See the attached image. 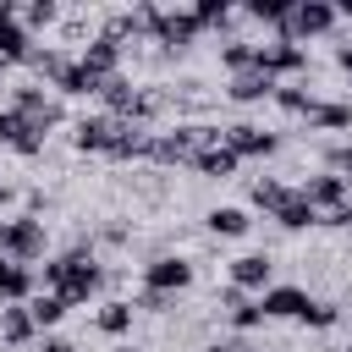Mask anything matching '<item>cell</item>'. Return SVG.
<instances>
[{
    "label": "cell",
    "instance_id": "28",
    "mask_svg": "<svg viewBox=\"0 0 352 352\" xmlns=\"http://www.w3.org/2000/svg\"><path fill=\"white\" fill-rule=\"evenodd\" d=\"M275 104L292 110V116H302V110L314 104V94H308V88H280V82H275Z\"/></svg>",
    "mask_w": 352,
    "mask_h": 352
},
{
    "label": "cell",
    "instance_id": "34",
    "mask_svg": "<svg viewBox=\"0 0 352 352\" xmlns=\"http://www.w3.org/2000/svg\"><path fill=\"white\" fill-rule=\"evenodd\" d=\"M38 352H77V346H72V341H44Z\"/></svg>",
    "mask_w": 352,
    "mask_h": 352
},
{
    "label": "cell",
    "instance_id": "5",
    "mask_svg": "<svg viewBox=\"0 0 352 352\" xmlns=\"http://www.w3.org/2000/svg\"><path fill=\"white\" fill-rule=\"evenodd\" d=\"M187 286H192V264H187V258H170V253H165V258H154V264L143 270V292L160 297V302H165L170 292H187Z\"/></svg>",
    "mask_w": 352,
    "mask_h": 352
},
{
    "label": "cell",
    "instance_id": "33",
    "mask_svg": "<svg viewBox=\"0 0 352 352\" xmlns=\"http://www.w3.org/2000/svg\"><path fill=\"white\" fill-rule=\"evenodd\" d=\"M336 319H341V314H336V308H330V302H314V308H308V314H302V324H319V330H330V324H336Z\"/></svg>",
    "mask_w": 352,
    "mask_h": 352
},
{
    "label": "cell",
    "instance_id": "6",
    "mask_svg": "<svg viewBox=\"0 0 352 352\" xmlns=\"http://www.w3.org/2000/svg\"><path fill=\"white\" fill-rule=\"evenodd\" d=\"M302 44H292V38H270V44H258V55H253V72H264V77H292V72H302Z\"/></svg>",
    "mask_w": 352,
    "mask_h": 352
},
{
    "label": "cell",
    "instance_id": "20",
    "mask_svg": "<svg viewBox=\"0 0 352 352\" xmlns=\"http://www.w3.org/2000/svg\"><path fill=\"white\" fill-rule=\"evenodd\" d=\"M275 220H280L286 231H302V226H319V214H314V204H308L302 192H286V204L275 209Z\"/></svg>",
    "mask_w": 352,
    "mask_h": 352
},
{
    "label": "cell",
    "instance_id": "7",
    "mask_svg": "<svg viewBox=\"0 0 352 352\" xmlns=\"http://www.w3.org/2000/svg\"><path fill=\"white\" fill-rule=\"evenodd\" d=\"M28 55H33V44H28V28H22V11L11 0H0V66H16Z\"/></svg>",
    "mask_w": 352,
    "mask_h": 352
},
{
    "label": "cell",
    "instance_id": "26",
    "mask_svg": "<svg viewBox=\"0 0 352 352\" xmlns=\"http://www.w3.org/2000/svg\"><path fill=\"white\" fill-rule=\"evenodd\" d=\"M126 324H132V302H104V308H99V330H104V336H121Z\"/></svg>",
    "mask_w": 352,
    "mask_h": 352
},
{
    "label": "cell",
    "instance_id": "12",
    "mask_svg": "<svg viewBox=\"0 0 352 352\" xmlns=\"http://www.w3.org/2000/svg\"><path fill=\"white\" fill-rule=\"evenodd\" d=\"M77 60H82V66H88V72H94L99 82L121 77V44H116V38H104V33H99V38H94V44H88V50H82Z\"/></svg>",
    "mask_w": 352,
    "mask_h": 352
},
{
    "label": "cell",
    "instance_id": "27",
    "mask_svg": "<svg viewBox=\"0 0 352 352\" xmlns=\"http://www.w3.org/2000/svg\"><path fill=\"white\" fill-rule=\"evenodd\" d=\"M286 192H292V187H280V182H253V204H258L264 214H275V209L286 204Z\"/></svg>",
    "mask_w": 352,
    "mask_h": 352
},
{
    "label": "cell",
    "instance_id": "16",
    "mask_svg": "<svg viewBox=\"0 0 352 352\" xmlns=\"http://www.w3.org/2000/svg\"><path fill=\"white\" fill-rule=\"evenodd\" d=\"M110 138H116V121H110V116H82V121H77V148H82V154H88V148L104 154Z\"/></svg>",
    "mask_w": 352,
    "mask_h": 352
},
{
    "label": "cell",
    "instance_id": "18",
    "mask_svg": "<svg viewBox=\"0 0 352 352\" xmlns=\"http://www.w3.org/2000/svg\"><path fill=\"white\" fill-rule=\"evenodd\" d=\"M187 165H192V170H204V176H231V170H236V154H231L226 143H209V148H198Z\"/></svg>",
    "mask_w": 352,
    "mask_h": 352
},
{
    "label": "cell",
    "instance_id": "10",
    "mask_svg": "<svg viewBox=\"0 0 352 352\" xmlns=\"http://www.w3.org/2000/svg\"><path fill=\"white\" fill-rule=\"evenodd\" d=\"M297 192L314 204V214H319V220H324V214H336V209L346 204V182H341V176H330V170H324V176H308Z\"/></svg>",
    "mask_w": 352,
    "mask_h": 352
},
{
    "label": "cell",
    "instance_id": "30",
    "mask_svg": "<svg viewBox=\"0 0 352 352\" xmlns=\"http://www.w3.org/2000/svg\"><path fill=\"white\" fill-rule=\"evenodd\" d=\"M192 16H198L204 28H220V22H231V6H220V0H198Z\"/></svg>",
    "mask_w": 352,
    "mask_h": 352
},
{
    "label": "cell",
    "instance_id": "3",
    "mask_svg": "<svg viewBox=\"0 0 352 352\" xmlns=\"http://www.w3.org/2000/svg\"><path fill=\"white\" fill-rule=\"evenodd\" d=\"M336 16H341L336 6H324V0H302V6H292V16L280 22V38L302 44V38H314V33H330Z\"/></svg>",
    "mask_w": 352,
    "mask_h": 352
},
{
    "label": "cell",
    "instance_id": "38",
    "mask_svg": "<svg viewBox=\"0 0 352 352\" xmlns=\"http://www.w3.org/2000/svg\"><path fill=\"white\" fill-rule=\"evenodd\" d=\"M220 352H242V346H220Z\"/></svg>",
    "mask_w": 352,
    "mask_h": 352
},
{
    "label": "cell",
    "instance_id": "15",
    "mask_svg": "<svg viewBox=\"0 0 352 352\" xmlns=\"http://www.w3.org/2000/svg\"><path fill=\"white\" fill-rule=\"evenodd\" d=\"M226 94H231L236 104H253V99H275V77H264V72H236Z\"/></svg>",
    "mask_w": 352,
    "mask_h": 352
},
{
    "label": "cell",
    "instance_id": "11",
    "mask_svg": "<svg viewBox=\"0 0 352 352\" xmlns=\"http://www.w3.org/2000/svg\"><path fill=\"white\" fill-rule=\"evenodd\" d=\"M258 308H264V319H302L314 302L302 286H270V292H258Z\"/></svg>",
    "mask_w": 352,
    "mask_h": 352
},
{
    "label": "cell",
    "instance_id": "36",
    "mask_svg": "<svg viewBox=\"0 0 352 352\" xmlns=\"http://www.w3.org/2000/svg\"><path fill=\"white\" fill-rule=\"evenodd\" d=\"M6 204H11V187H0V209H6Z\"/></svg>",
    "mask_w": 352,
    "mask_h": 352
},
{
    "label": "cell",
    "instance_id": "35",
    "mask_svg": "<svg viewBox=\"0 0 352 352\" xmlns=\"http://www.w3.org/2000/svg\"><path fill=\"white\" fill-rule=\"evenodd\" d=\"M336 60H341V72L352 77V44H341V55H336Z\"/></svg>",
    "mask_w": 352,
    "mask_h": 352
},
{
    "label": "cell",
    "instance_id": "23",
    "mask_svg": "<svg viewBox=\"0 0 352 352\" xmlns=\"http://www.w3.org/2000/svg\"><path fill=\"white\" fill-rule=\"evenodd\" d=\"M226 302H231V324H236V330H253V324H264V308H258V302H248L236 286H231V297H226Z\"/></svg>",
    "mask_w": 352,
    "mask_h": 352
},
{
    "label": "cell",
    "instance_id": "21",
    "mask_svg": "<svg viewBox=\"0 0 352 352\" xmlns=\"http://www.w3.org/2000/svg\"><path fill=\"white\" fill-rule=\"evenodd\" d=\"M253 220H248V209H236V204H220V209H209V231L214 236H242Z\"/></svg>",
    "mask_w": 352,
    "mask_h": 352
},
{
    "label": "cell",
    "instance_id": "39",
    "mask_svg": "<svg viewBox=\"0 0 352 352\" xmlns=\"http://www.w3.org/2000/svg\"><path fill=\"white\" fill-rule=\"evenodd\" d=\"M121 352H132V346H121Z\"/></svg>",
    "mask_w": 352,
    "mask_h": 352
},
{
    "label": "cell",
    "instance_id": "19",
    "mask_svg": "<svg viewBox=\"0 0 352 352\" xmlns=\"http://www.w3.org/2000/svg\"><path fill=\"white\" fill-rule=\"evenodd\" d=\"M33 330H38V324H33V314H28V308H16V302H11V308H0V336H6L11 346H28V341H33Z\"/></svg>",
    "mask_w": 352,
    "mask_h": 352
},
{
    "label": "cell",
    "instance_id": "25",
    "mask_svg": "<svg viewBox=\"0 0 352 352\" xmlns=\"http://www.w3.org/2000/svg\"><path fill=\"white\" fill-rule=\"evenodd\" d=\"M253 55H258V44H242V38L220 50V60H226V72H231V77H236V72H253Z\"/></svg>",
    "mask_w": 352,
    "mask_h": 352
},
{
    "label": "cell",
    "instance_id": "14",
    "mask_svg": "<svg viewBox=\"0 0 352 352\" xmlns=\"http://www.w3.org/2000/svg\"><path fill=\"white\" fill-rule=\"evenodd\" d=\"M231 286H236V292H270V258H264V253L231 258Z\"/></svg>",
    "mask_w": 352,
    "mask_h": 352
},
{
    "label": "cell",
    "instance_id": "4",
    "mask_svg": "<svg viewBox=\"0 0 352 352\" xmlns=\"http://www.w3.org/2000/svg\"><path fill=\"white\" fill-rule=\"evenodd\" d=\"M148 33H154L160 44H170V50H187V44L204 33V22L192 16V6H187V11H160V6H154V16H148Z\"/></svg>",
    "mask_w": 352,
    "mask_h": 352
},
{
    "label": "cell",
    "instance_id": "8",
    "mask_svg": "<svg viewBox=\"0 0 352 352\" xmlns=\"http://www.w3.org/2000/svg\"><path fill=\"white\" fill-rule=\"evenodd\" d=\"M11 110H16L33 132H50V126L60 121V104H55L44 88H16V104H11Z\"/></svg>",
    "mask_w": 352,
    "mask_h": 352
},
{
    "label": "cell",
    "instance_id": "9",
    "mask_svg": "<svg viewBox=\"0 0 352 352\" xmlns=\"http://www.w3.org/2000/svg\"><path fill=\"white\" fill-rule=\"evenodd\" d=\"M220 143H226L236 160H248V154H275V132H264V126H253V121L226 126V132H220Z\"/></svg>",
    "mask_w": 352,
    "mask_h": 352
},
{
    "label": "cell",
    "instance_id": "1",
    "mask_svg": "<svg viewBox=\"0 0 352 352\" xmlns=\"http://www.w3.org/2000/svg\"><path fill=\"white\" fill-rule=\"evenodd\" d=\"M44 286L72 308V302H88L94 292H99V264L88 258V253H60V258H50L44 264Z\"/></svg>",
    "mask_w": 352,
    "mask_h": 352
},
{
    "label": "cell",
    "instance_id": "31",
    "mask_svg": "<svg viewBox=\"0 0 352 352\" xmlns=\"http://www.w3.org/2000/svg\"><path fill=\"white\" fill-rule=\"evenodd\" d=\"M253 16H258V22H286V16H292V0H258Z\"/></svg>",
    "mask_w": 352,
    "mask_h": 352
},
{
    "label": "cell",
    "instance_id": "37",
    "mask_svg": "<svg viewBox=\"0 0 352 352\" xmlns=\"http://www.w3.org/2000/svg\"><path fill=\"white\" fill-rule=\"evenodd\" d=\"M6 270H11V258H6V253H0V280H6Z\"/></svg>",
    "mask_w": 352,
    "mask_h": 352
},
{
    "label": "cell",
    "instance_id": "32",
    "mask_svg": "<svg viewBox=\"0 0 352 352\" xmlns=\"http://www.w3.org/2000/svg\"><path fill=\"white\" fill-rule=\"evenodd\" d=\"M330 176H341V182L352 187V143H341V148H330Z\"/></svg>",
    "mask_w": 352,
    "mask_h": 352
},
{
    "label": "cell",
    "instance_id": "13",
    "mask_svg": "<svg viewBox=\"0 0 352 352\" xmlns=\"http://www.w3.org/2000/svg\"><path fill=\"white\" fill-rule=\"evenodd\" d=\"M0 143H6V148H16V154H28V160H33V154H38V148H44V132H33V126H28V121H22V116H16V110H0Z\"/></svg>",
    "mask_w": 352,
    "mask_h": 352
},
{
    "label": "cell",
    "instance_id": "29",
    "mask_svg": "<svg viewBox=\"0 0 352 352\" xmlns=\"http://www.w3.org/2000/svg\"><path fill=\"white\" fill-rule=\"evenodd\" d=\"M55 16H60L55 0H33V6L22 11V28H44V22H55Z\"/></svg>",
    "mask_w": 352,
    "mask_h": 352
},
{
    "label": "cell",
    "instance_id": "24",
    "mask_svg": "<svg viewBox=\"0 0 352 352\" xmlns=\"http://www.w3.org/2000/svg\"><path fill=\"white\" fill-rule=\"evenodd\" d=\"M28 314H33V324L44 330V324H60V314H66V302H60L55 292H44V297H33V302H28Z\"/></svg>",
    "mask_w": 352,
    "mask_h": 352
},
{
    "label": "cell",
    "instance_id": "40",
    "mask_svg": "<svg viewBox=\"0 0 352 352\" xmlns=\"http://www.w3.org/2000/svg\"><path fill=\"white\" fill-rule=\"evenodd\" d=\"M346 352H352V346H346Z\"/></svg>",
    "mask_w": 352,
    "mask_h": 352
},
{
    "label": "cell",
    "instance_id": "2",
    "mask_svg": "<svg viewBox=\"0 0 352 352\" xmlns=\"http://www.w3.org/2000/svg\"><path fill=\"white\" fill-rule=\"evenodd\" d=\"M0 253H6L11 264H28V258H38V253H44V226H38V220H28V214H16V220H0Z\"/></svg>",
    "mask_w": 352,
    "mask_h": 352
},
{
    "label": "cell",
    "instance_id": "22",
    "mask_svg": "<svg viewBox=\"0 0 352 352\" xmlns=\"http://www.w3.org/2000/svg\"><path fill=\"white\" fill-rule=\"evenodd\" d=\"M28 292H33V270H28V264H11L6 280H0V302H22Z\"/></svg>",
    "mask_w": 352,
    "mask_h": 352
},
{
    "label": "cell",
    "instance_id": "17",
    "mask_svg": "<svg viewBox=\"0 0 352 352\" xmlns=\"http://www.w3.org/2000/svg\"><path fill=\"white\" fill-rule=\"evenodd\" d=\"M302 121L319 126V132H341V126H352V110H346V104H324V99H314V104L302 110Z\"/></svg>",
    "mask_w": 352,
    "mask_h": 352
}]
</instances>
